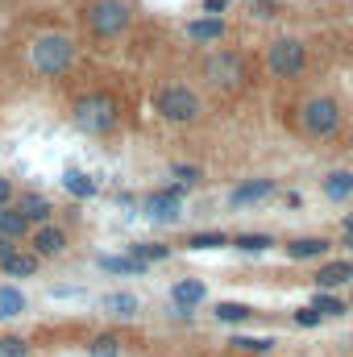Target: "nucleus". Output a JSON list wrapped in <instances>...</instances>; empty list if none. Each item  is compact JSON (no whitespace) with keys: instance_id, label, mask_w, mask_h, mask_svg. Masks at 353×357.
<instances>
[{"instance_id":"1","label":"nucleus","mask_w":353,"mask_h":357,"mask_svg":"<svg viewBox=\"0 0 353 357\" xmlns=\"http://www.w3.org/2000/svg\"><path fill=\"white\" fill-rule=\"evenodd\" d=\"M71 116L75 125L88 133V137H108L121 129V100L112 91H84L75 104H71Z\"/></svg>"},{"instance_id":"2","label":"nucleus","mask_w":353,"mask_h":357,"mask_svg":"<svg viewBox=\"0 0 353 357\" xmlns=\"http://www.w3.org/2000/svg\"><path fill=\"white\" fill-rule=\"evenodd\" d=\"M71 63H75V42H71L67 33L46 29V33H38V38L29 42V67H33L42 79H59V75H67Z\"/></svg>"},{"instance_id":"3","label":"nucleus","mask_w":353,"mask_h":357,"mask_svg":"<svg viewBox=\"0 0 353 357\" xmlns=\"http://www.w3.org/2000/svg\"><path fill=\"white\" fill-rule=\"evenodd\" d=\"M154 112L171 125H195L204 116V100L200 91L187 88V84H163L154 91Z\"/></svg>"},{"instance_id":"4","label":"nucleus","mask_w":353,"mask_h":357,"mask_svg":"<svg viewBox=\"0 0 353 357\" xmlns=\"http://www.w3.org/2000/svg\"><path fill=\"white\" fill-rule=\"evenodd\" d=\"M84 25H88L91 38L112 42V38L129 33L133 13H129V4H125V0H88V4H84Z\"/></svg>"},{"instance_id":"5","label":"nucleus","mask_w":353,"mask_h":357,"mask_svg":"<svg viewBox=\"0 0 353 357\" xmlns=\"http://www.w3.org/2000/svg\"><path fill=\"white\" fill-rule=\"evenodd\" d=\"M266 71H270L274 79H299V75L308 71V46H303L299 38H291V33L274 38V42L266 46Z\"/></svg>"},{"instance_id":"6","label":"nucleus","mask_w":353,"mask_h":357,"mask_svg":"<svg viewBox=\"0 0 353 357\" xmlns=\"http://www.w3.org/2000/svg\"><path fill=\"white\" fill-rule=\"evenodd\" d=\"M204 79H208V88H216V91H241L250 84V67L233 50H212L204 59Z\"/></svg>"},{"instance_id":"7","label":"nucleus","mask_w":353,"mask_h":357,"mask_svg":"<svg viewBox=\"0 0 353 357\" xmlns=\"http://www.w3.org/2000/svg\"><path fill=\"white\" fill-rule=\"evenodd\" d=\"M299 129L308 137H333L341 129V104L333 96H308L299 104Z\"/></svg>"},{"instance_id":"8","label":"nucleus","mask_w":353,"mask_h":357,"mask_svg":"<svg viewBox=\"0 0 353 357\" xmlns=\"http://www.w3.org/2000/svg\"><path fill=\"white\" fill-rule=\"evenodd\" d=\"M183 183H171V187H163V191H150L146 195V216L150 220H179V212H183Z\"/></svg>"},{"instance_id":"9","label":"nucleus","mask_w":353,"mask_h":357,"mask_svg":"<svg viewBox=\"0 0 353 357\" xmlns=\"http://www.w3.org/2000/svg\"><path fill=\"white\" fill-rule=\"evenodd\" d=\"M29 245H33L38 258H63V254H67V229H59V225H38V229L29 233Z\"/></svg>"},{"instance_id":"10","label":"nucleus","mask_w":353,"mask_h":357,"mask_svg":"<svg viewBox=\"0 0 353 357\" xmlns=\"http://www.w3.org/2000/svg\"><path fill=\"white\" fill-rule=\"evenodd\" d=\"M183 33L191 38V42H225L229 38V21L225 17H191L187 25H183Z\"/></svg>"},{"instance_id":"11","label":"nucleus","mask_w":353,"mask_h":357,"mask_svg":"<svg viewBox=\"0 0 353 357\" xmlns=\"http://www.w3.org/2000/svg\"><path fill=\"white\" fill-rule=\"evenodd\" d=\"M204 299H208V287L200 278H179L171 287V303H175L179 316H191V307H200Z\"/></svg>"},{"instance_id":"12","label":"nucleus","mask_w":353,"mask_h":357,"mask_svg":"<svg viewBox=\"0 0 353 357\" xmlns=\"http://www.w3.org/2000/svg\"><path fill=\"white\" fill-rule=\"evenodd\" d=\"M329 237H295V241H287L283 245V254L291 258V262H320L324 254H329Z\"/></svg>"},{"instance_id":"13","label":"nucleus","mask_w":353,"mask_h":357,"mask_svg":"<svg viewBox=\"0 0 353 357\" xmlns=\"http://www.w3.org/2000/svg\"><path fill=\"white\" fill-rule=\"evenodd\" d=\"M353 282V258H337V262H320L316 270V291H337Z\"/></svg>"},{"instance_id":"14","label":"nucleus","mask_w":353,"mask_h":357,"mask_svg":"<svg viewBox=\"0 0 353 357\" xmlns=\"http://www.w3.org/2000/svg\"><path fill=\"white\" fill-rule=\"evenodd\" d=\"M266 195H274V178H246L241 187L229 191V204L233 208H250V204H262Z\"/></svg>"},{"instance_id":"15","label":"nucleus","mask_w":353,"mask_h":357,"mask_svg":"<svg viewBox=\"0 0 353 357\" xmlns=\"http://www.w3.org/2000/svg\"><path fill=\"white\" fill-rule=\"evenodd\" d=\"M13 204L25 212V220H29V225H50V212H54V204H50L42 191H21Z\"/></svg>"},{"instance_id":"16","label":"nucleus","mask_w":353,"mask_h":357,"mask_svg":"<svg viewBox=\"0 0 353 357\" xmlns=\"http://www.w3.org/2000/svg\"><path fill=\"white\" fill-rule=\"evenodd\" d=\"M29 233H33V225L25 220V212H21L17 204L0 208V237H8V241H25Z\"/></svg>"},{"instance_id":"17","label":"nucleus","mask_w":353,"mask_h":357,"mask_svg":"<svg viewBox=\"0 0 353 357\" xmlns=\"http://www.w3.org/2000/svg\"><path fill=\"white\" fill-rule=\"evenodd\" d=\"M320 191H324V199H333V204L353 199V171H333V175H324L320 178Z\"/></svg>"},{"instance_id":"18","label":"nucleus","mask_w":353,"mask_h":357,"mask_svg":"<svg viewBox=\"0 0 353 357\" xmlns=\"http://www.w3.org/2000/svg\"><path fill=\"white\" fill-rule=\"evenodd\" d=\"M63 191L75 195V199H91L100 191V183L88 175V171H63Z\"/></svg>"},{"instance_id":"19","label":"nucleus","mask_w":353,"mask_h":357,"mask_svg":"<svg viewBox=\"0 0 353 357\" xmlns=\"http://www.w3.org/2000/svg\"><path fill=\"white\" fill-rule=\"evenodd\" d=\"M38 254H21V250H13L4 262H0V270H4V278H29L33 270H38Z\"/></svg>"},{"instance_id":"20","label":"nucleus","mask_w":353,"mask_h":357,"mask_svg":"<svg viewBox=\"0 0 353 357\" xmlns=\"http://www.w3.org/2000/svg\"><path fill=\"white\" fill-rule=\"evenodd\" d=\"M212 316H216L220 324H246V320H254V307H250V303H237V299H220V303L212 307Z\"/></svg>"},{"instance_id":"21","label":"nucleus","mask_w":353,"mask_h":357,"mask_svg":"<svg viewBox=\"0 0 353 357\" xmlns=\"http://www.w3.org/2000/svg\"><path fill=\"white\" fill-rule=\"evenodd\" d=\"M100 270H108V274H146L150 266L142 258H133V254H104Z\"/></svg>"},{"instance_id":"22","label":"nucleus","mask_w":353,"mask_h":357,"mask_svg":"<svg viewBox=\"0 0 353 357\" xmlns=\"http://www.w3.org/2000/svg\"><path fill=\"white\" fill-rule=\"evenodd\" d=\"M100 307L112 312V316H121V320H129V316H137V295H129V291H112V295L100 299Z\"/></svg>"},{"instance_id":"23","label":"nucleus","mask_w":353,"mask_h":357,"mask_svg":"<svg viewBox=\"0 0 353 357\" xmlns=\"http://www.w3.org/2000/svg\"><path fill=\"white\" fill-rule=\"evenodd\" d=\"M225 245H233V237H229V233H220V229L187 233V250H225Z\"/></svg>"},{"instance_id":"24","label":"nucleus","mask_w":353,"mask_h":357,"mask_svg":"<svg viewBox=\"0 0 353 357\" xmlns=\"http://www.w3.org/2000/svg\"><path fill=\"white\" fill-rule=\"evenodd\" d=\"M129 254L142 258L146 266H154V262H167L171 258V245H163V241H137V245H129Z\"/></svg>"},{"instance_id":"25","label":"nucleus","mask_w":353,"mask_h":357,"mask_svg":"<svg viewBox=\"0 0 353 357\" xmlns=\"http://www.w3.org/2000/svg\"><path fill=\"white\" fill-rule=\"evenodd\" d=\"M25 312V295L21 287H0V320H13Z\"/></svg>"},{"instance_id":"26","label":"nucleus","mask_w":353,"mask_h":357,"mask_svg":"<svg viewBox=\"0 0 353 357\" xmlns=\"http://www.w3.org/2000/svg\"><path fill=\"white\" fill-rule=\"evenodd\" d=\"M88 357H121V337L117 333H100L88 341Z\"/></svg>"},{"instance_id":"27","label":"nucleus","mask_w":353,"mask_h":357,"mask_svg":"<svg viewBox=\"0 0 353 357\" xmlns=\"http://www.w3.org/2000/svg\"><path fill=\"white\" fill-rule=\"evenodd\" d=\"M312 307H316V312H320L324 320H329V316H345V312H350V303H345V299H337L333 291H316Z\"/></svg>"},{"instance_id":"28","label":"nucleus","mask_w":353,"mask_h":357,"mask_svg":"<svg viewBox=\"0 0 353 357\" xmlns=\"http://www.w3.org/2000/svg\"><path fill=\"white\" fill-rule=\"evenodd\" d=\"M233 245H237L241 254H266V250L274 245V237H270V233H241V237H233Z\"/></svg>"},{"instance_id":"29","label":"nucleus","mask_w":353,"mask_h":357,"mask_svg":"<svg viewBox=\"0 0 353 357\" xmlns=\"http://www.w3.org/2000/svg\"><path fill=\"white\" fill-rule=\"evenodd\" d=\"M237 354H270L274 349V337H233L229 341Z\"/></svg>"},{"instance_id":"30","label":"nucleus","mask_w":353,"mask_h":357,"mask_svg":"<svg viewBox=\"0 0 353 357\" xmlns=\"http://www.w3.org/2000/svg\"><path fill=\"white\" fill-rule=\"evenodd\" d=\"M0 357H29L25 337H0Z\"/></svg>"},{"instance_id":"31","label":"nucleus","mask_w":353,"mask_h":357,"mask_svg":"<svg viewBox=\"0 0 353 357\" xmlns=\"http://www.w3.org/2000/svg\"><path fill=\"white\" fill-rule=\"evenodd\" d=\"M171 175H175L183 187H195V183L204 178V171H200V167H191V162H175V167H171Z\"/></svg>"},{"instance_id":"32","label":"nucleus","mask_w":353,"mask_h":357,"mask_svg":"<svg viewBox=\"0 0 353 357\" xmlns=\"http://www.w3.org/2000/svg\"><path fill=\"white\" fill-rule=\"evenodd\" d=\"M250 17H258V21L278 17V0H250Z\"/></svg>"},{"instance_id":"33","label":"nucleus","mask_w":353,"mask_h":357,"mask_svg":"<svg viewBox=\"0 0 353 357\" xmlns=\"http://www.w3.org/2000/svg\"><path fill=\"white\" fill-rule=\"evenodd\" d=\"M320 320H324V316H320V312H316V307H312V303H308V307H299V312H295V324H299V328H316V324H320Z\"/></svg>"},{"instance_id":"34","label":"nucleus","mask_w":353,"mask_h":357,"mask_svg":"<svg viewBox=\"0 0 353 357\" xmlns=\"http://www.w3.org/2000/svg\"><path fill=\"white\" fill-rule=\"evenodd\" d=\"M13 199H17V187H13V178L0 175V208H8Z\"/></svg>"},{"instance_id":"35","label":"nucleus","mask_w":353,"mask_h":357,"mask_svg":"<svg viewBox=\"0 0 353 357\" xmlns=\"http://www.w3.org/2000/svg\"><path fill=\"white\" fill-rule=\"evenodd\" d=\"M225 8H229V0H204V13L208 17H225Z\"/></svg>"},{"instance_id":"36","label":"nucleus","mask_w":353,"mask_h":357,"mask_svg":"<svg viewBox=\"0 0 353 357\" xmlns=\"http://www.w3.org/2000/svg\"><path fill=\"white\" fill-rule=\"evenodd\" d=\"M13 250H17V241H8V237H0V262H4V258H8Z\"/></svg>"},{"instance_id":"37","label":"nucleus","mask_w":353,"mask_h":357,"mask_svg":"<svg viewBox=\"0 0 353 357\" xmlns=\"http://www.w3.org/2000/svg\"><path fill=\"white\" fill-rule=\"evenodd\" d=\"M345 237L353 241V216H345Z\"/></svg>"},{"instance_id":"38","label":"nucleus","mask_w":353,"mask_h":357,"mask_svg":"<svg viewBox=\"0 0 353 357\" xmlns=\"http://www.w3.org/2000/svg\"><path fill=\"white\" fill-rule=\"evenodd\" d=\"M350 307H353V303H350Z\"/></svg>"},{"instance_id":"39","label":"nucleus","mask_w":353,"mask_h":357,"mask_svg":"<svg viewBox=\"0 0 353 357\" xmlns=\"http://www.w3.org/2000/svg\"><path fill=\"white\" fill-rule=\"evenodd\" d=\"M350 245H353V241H350Z\"/></svg>"}]
</instances>
